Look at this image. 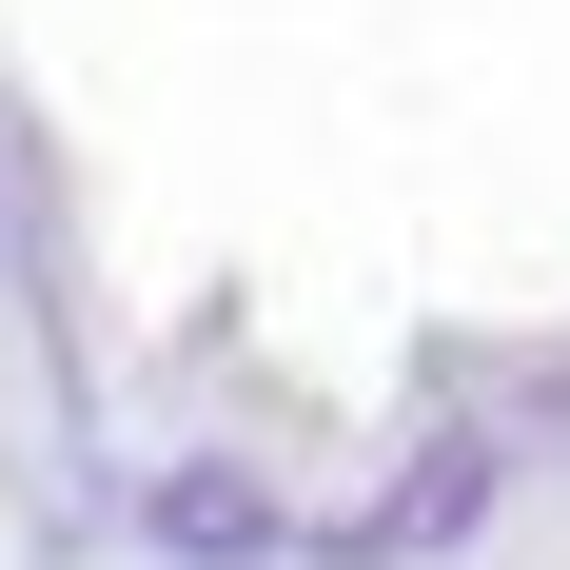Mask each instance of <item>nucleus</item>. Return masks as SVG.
Masks as SVG:
<instances>
[{
  "instance_id": "nucleus-1",
  "label": "nucleus",
  "mask_w": 570,
  "mask_h": 570,
  "mask_svg": "<svg viewBox=\"0 0 570 570\" xmlns=\"http://www.w3.org/2000/svg\"><path fill=\"white\" fill-rule=\"evenodd\" d=\"M492 512H512V413H472V374H433V413H413L394 492L295 512V570H433V551H472Z\"/></svg>"
},
{
  "instance_id": "nucleus-2",
  "label": "nucleus",
  "mask_w": 570,
  "mask_h": 570,
  "mask_svg": "<svg viewBox=\"0 0 570 570\" xmlns=\"http://www.w3.org/2000/svg\"><path fill=\"white\" fill-rule=\"evenodd\" d=\"M118 551L138 570H295V472L236 453V433H177V453L118 472Z\"/></svg>"
},
{
  "instance_id": "nucleus-3",
  "label": "nucleus",
  "mask_w": 570,
  "mask_h": 570,
  "mask_svg": "<svg viewBox=\"0 0 570 570\" xmlns=\"http://www.w3.org/2000/svg\"><path fill=\"white\" fill-rule=\"evenodd\" d=\"M0 256H40V138L0 118Z\"/></svg>"
}]
</instances>
